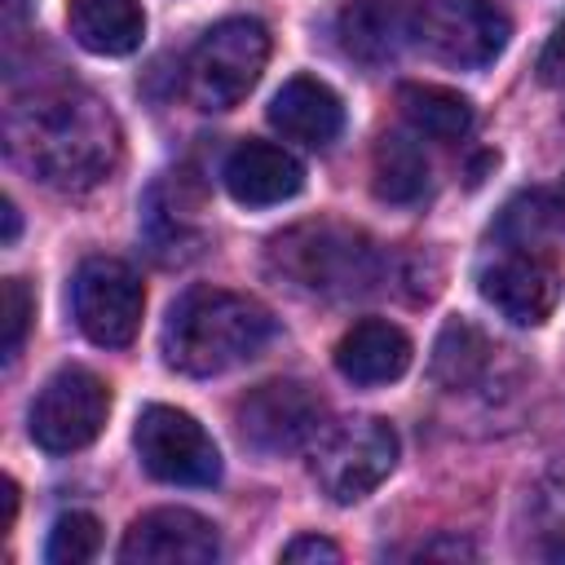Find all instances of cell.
Listing matches in <instances>:
<instances>
[{
  "label": "cell",
  "mask_w": 565,
  "mask_h": 565,
  "mask_svg": "<svg viewBox=\"0 0 565 565\" xmlns=\"http://www.w3.org/2000/svg\"><path fill=\"white\" fill-rule=\"evenodd\" d=\"M4 146L49 190H93L119 163V124L106 102L75 84L18 97L4 115Z\"/></svg>",
  "instance_id": "1"
},
{
  "label": "cell",
  "mask_w": 565,
  "mask_h": 565,
  "mask_svg": "<svg viewBox=\"0 0 565 565\" xmlns=\"http://www.w3.org/2000/svg\"><path fill=\"white\" fill-rule=\"evenodd\" d=\"M274 335V318L260 300L225 287H190L172 300L159 349L181 375H221L252 362Z\"/></svg>",
  "instance_id": "2"
},
{
  "label": "cell",
  "mask_w": 565,
  "mask_h": 565,
  "mask_svg": "<svg viewBox=\"0 0 565 565\" xmlns=\"http://www.w3.org/2000/svg\"><path fill=\"white\" fill-rule=\"evenodd\" d=\"M265 265L287 287L305 296H322V300L366 296L388 274V256L362 230L340 225V221H305V225L274 234Z\"/></svg>",
  "instance_id": "3"
},
{
  "label": "cell",
  "mask_w": 565,
  "mask_h": 565,
  "mask_svg": "<svg viewBox=\"0 0 565 565\" xmlns=\"http://www.w3.org/2000/svg\"><path fill=\"white\" fill-rule=\"evenodd\" d=\"M269 62V31L256 18H225L216 22L185 62V88L199 110H230L238 106Z\"/></svg>",
  "instance_id": "4"
},
{
  "label": "cell",
  "mask_w": 565,
  "mask_h": 565,
  "mask_svg": "<svg viewBox=\"0 0 565 565\" xmlns=\"http://www.w3.org/2000/svg\"><path fill=\"white\" fill-rule=\"evenodd\" d=\"M411 35L428 57L459 71H481L508 49L512 22L490 0H415Z\"/></svg>",
  "instance_id": "5"
},
{
  "label": "cell",
  "mask_w": 565,
  "mask_h": 565,
  "mask_svg": "<svg viewBox=\"0 0 565 565\" xmlns=\"http://www.w3.org/2000/svg\"><path fill=\"white\" fill-rule=\"evenodd\" d=\"M322 424H327V402L318 388L300 380H265L252 393H243L234 406L238 441L265 459L305 450L309 441H318Z\"/></svg>",
  "instance_id": "6"
},
{
  "label": "cell",
  "mask_w": 565,
  "mask_h": 565,
  "mask_svg": "<svg viewBox=\"0 0 565 565\" xmlns=\"http://www.w3.org/2000/svg\"><path fill=\"white\" fill-rule=\"evenodd\" d=\"M397 463V433L380 415H358L322 433L313 450V481L331 503L366 499Z\"/></svg>",
  "instance_id": "7"
},
{
  "label": "cell",
  "mask_w": 565,
  "mask_h": 565,
  "mask_svg": "<svg viewBox=\"0 0 565 565\" xmlns=\"http://www.w3.org/2000/svg\"><path fill=\"white\" fill-rule=\"evenodd\" d=\"M106 415H110L106 380L93 375L88 366H62L35 393V402L26 411V428L40 450L71 455V450H84L102 433Z\"/></svg>",
  "instance_id": "8"
},
{
  "label": "cell",
  "mask_w": 565,
  "mask_h": 565,
  "mask_svg": "<svg viewBox=\"0 0 565 565\" xmlns=\"http://www.w3.org/2000/svg\"><path fill=\"white\" fill-rule=\"evenodd\" d=\"M132 446L141 468L168 486H216L221 450L207 428L177 406H146L132 428Z\"/></svg>",
  "instance_id": "9"
},
{
  "label": "cell",
  "mask_w": 565,
  "mask_h": 565,
  "mask_svg": "<svg viewBox=\"0 0 565 565\" xmlns=\"http://www.w3.org/2000/svg\"><path fill=\"white\" fill-rule=\"evenodd\" d=\"M141 309H146L141 278L124 260L88 256L75 269V278H71V313H75V327L93 344H102V349L132 344V335L141 327Z\"/></svg>",
  "instance_id": "10"
},
{
  "label": "cell",
  "mask_w": 565,
  "mask_h": 565,
  "mask_svg": "<svg viewBox=\"0 0 565 565\" xmlns=\"http://www.w3.org/2000/svg\"><path fill=\"white\" fill-rule=\"evenodd\" d=\"M477 291L499 318L516 327H539L561 300V274L539 247L499 243V252H490L477 269Z\"/></svg>",
  "instance_id": "11"
},
{
  "label": "cell",
  "mask_w": 565,
  "mask_h": 565,
  "mask_svg": "<svg viewBox=\"0 0 565 565\" xmlns=\"http://www.w3.org/2000/svg\"><path fill=\"white\" fill-rule=\"evenodd\" d=\"M216 556V525L190 508H150L128 525L119 543L124 565H212Z\"/></svg>",
  "instance_id": "12"
},
{
  "label": "cell",
  "mask_w": 565,
  "mask_h": 565,
  "mask_svg": "<svg viewBox=\"0 0 565 565\" xmlns=\"http://www.w3.org/2000/svg\"><path fill=\"white\" fill-rule=\"evenodd\" d=\"M221 181H225V194L234 203H243V207H274V203H287V199L300 194L305 168L282 146L247 137V141H238L225 154Z\"/></svg>",
  "instance_id": "13"
},
{
  "label": "cell",
  "mask_w": 565,
  "mask_h": 565,
  "mask_svg": "<svg viewBox=\"0 0 565 565\" xmlns=\"http://www.w3.org/2000/svg\"><path fill=\"white\" fill-rule=\"evenodd\" d=\"M411 335L384 318H362L353 322L340 344H335V371L349 380V384H362V388H375V384H393L406 375L411 366Z\"/></svg>",
  "instance_id": "14"
},
{
  "label": "cell",
  "mask_w": 565,
  "mask_h": 565,
  "mask_svg": "<svg viewBox=\"0 0 565 565\" xmlns=\"http://www.w3.org/2000/svg\"><path fill=\"white\" fill-rule=\"evenodd\" d=\"M269 124L287 137V141H300L309 150H322L340 137L344 128V106L340 97L313 79V75H291L274 97H269Z\"/></svg>",
  "instance_id": "15"
},
{
  "label": "cell",
  "mask_w": 565,
  "mask_h": 565,
  "mask_svg": "<svg viewBox=\"0 0 565 565\" xmlns=\"http://www.w3.org/2000/svg\"><path fill=\"white\" fill-rule=\"evenodd\" d=\"M402 35H411V22L393 0H349L335 13V40L344 57L362 66H384L397 57Z\"/></svg>",
  "instance_id": "16"
},
{
  "label": "cell",
  "mask_w": 565,
  "mask_h": 565,
  "mask_svg": "<svg viewBox=\"0 0 565 565\" xmlns=\"http://www.w3.org/2000/svg\"><path fill=\"white\" fill-rule=\"evenodd\" d=\"M71 40L97 57H124L146 35V13L137 0H71L66 4Z\"/></svg>",
  "instance_id": "17"
},
{
  "label": "cell",
  "mask_w": 565,
  "mask_h": 565,
  "mask_svg": "<svg viewBox=\"0 0 565 565\" xmlns=\"http://www.w3.org/2000/svg\"><path fill=\"white\" fill-rule=\"evenodd\" d=\"M521 525H525V547L547 561H565V459L547 463L521 503Z\"/></svg>",
  "instance_id": "18"
},
{
  "label": "cell",
  "mask_w": 565,
  "mask_h": 565,
  "mask_svg": "<svg viewBox=\"0 0 565 565\" xmlns=\"http://www.w3.org/2000/svg\"><path fill=\"white\" fill-rule=\"evenodd\" d=\"M397 106H402V119L419 132V137H433V141H463L472 132V102L455 88H441V84H402L397 88Z\"/></svg>",
  "instance_id": "19"
},
{
  "label": "cell",
  "mask_w": 565,
  "mask_h": 565,
  "mask_svg": "<svg viewBox=\"0 0 565 565\" xmlns=\"http://www.w3.org/2000/svg\"><path fill=\"white\" fill-rule=\"evenodd\" d=\"M494 366V344L463 318H450L433 344V380L450 393L477 388L486 371Z\"/></svg>",
  "instance_id": "20"
},
{
  "label": "cell",
  "mask_w": 565,
  "mask_h": 565,
  "mask_svg": "<svg viewBox=\"0 0 565 565\" xmlns=\"http://www.w3.org/2000/svg\"><path fill=\"white\" fill-rule=\"evenodd\" d=\"M371 190L384 203H402V207L419 203L428 194V159H424V150L402 132H384L375 141V154H371Z\"/></svg>",
  "instance_id": "21"
},
{
  "label": "cell",
  "mask_w": 565,
  "mask_h": 565,
  "mask_svg": "<svg viewBox=\"0 0 565 565\" xmlns=\"http://www.w3.org/2000/svg\"><path fill=\"white\" fill-rule=\"evenodd\" d=\"M102 547V521L93 512H62L49 530L44 561L49 565H84Z\"/></svg>",
  "instance_id": "22"
},
{
  "label": "cell",
  "mask_w": 565,
  "mask_h": 565,
  "mask_svg": "<svg viewBox=\"0 0 565 565\" xmlns=\"http://www.w3.org/2000/svg\"><path fill=\"white\" fill-rule=\"evenodd\" d=\"M561 216V207L543 194V190H530V194H516L503 216H499V243H525V247H539L543 230Z\"/></svg>",
  "instance_id": "23"
},
{
  "label": "cell",
  "mask_w": 565,
  "mask_h": 565,
  "mask_svg": "<svg viewBox=\"0 0 565 565\" xmlns=\"http://www.w3.org/2000/svg\"><path fill=\"white\" fill-rule=\"evenodd\" d=\"M31 313H35V300H31L26 282L22 278H4V366L18 362L22 340L31 331Z\"/></svg>",
  "instance_id": "24"
},
{
  "label": "cell",
  "mask_w": 565,
  "mask_h": 565,
  "mask_svg": "<svg viewBox=\"0 0 565 565\" xmlns=\"http://www.w3.org/2000/svg\"><path fill=\"white\" fill-rule=\"evenodd\" d=\"M282 561H291V565H300V561H340V547L322 534H300L282 547Z\"/></svg>",
  "instance_id": "25"
},
{
  "label": "cell",
  "mask_w": 565,
  "mask_h": 565,
  "mask_svg": "<svg viewBox=\"0 0 565 565\" xmlns=\"http://www.w3.org/2000/svg\"><path fill=\"white\" fill-rule=\"evenodd\" d=\"M539 75H543V84H561V88H565V22H561L556 35L547 40V49H543V57H539Z\"/></svg>",
  "instance_id": "26"
},
{
  "label": "cell",
  "mask_w": 565,
  "mask_h": 565,
  "mask_svg": "<svg viewBox=\"0 0 565 565\" xmlns=\"http://www.w3.org/2000/svg\"><path fill=\"white\" fill-rule=\"evenodd\" d=\"M18 230H22V221H18V207L4 199V247H13V243H18Z\"/></svg>",
  "instance_id": "27"
},
{
  "label": "cell",
  "mask_w": 565,
  "mask_h": 565,
  "mask_svg": "<svg viewBox=\"0 0 565 565\" xmlns=\"http://www.w3.org/2000/svg\"><path fill=\"white\" fill-rule=\"evenodd\" d=\"M26 13H31V0H4V22H9V31H13Z\"/></svg>",
  "instance_id": "28"
},
{
  "label": "cell",
  "mask_w": 565,
  "mask_h": 565,
  "mask_svg": "<svg viewBox=\"0 0 565 565\" xmlns=\"http://www.w3.org/2000/svg\"><path fill=\"white\" fill-rule=\"evenodd\" d=\"M13 516H18V486L4 481V530L13 525Z\"/></svg>",
  "instance_id": "29"
},
{
  "label": "cell",
  "mask_w": 565,
  "mask_h": 565,
  "mask_svg": "<svg viewBox=\"0 0 565 565\" xmlns=\"http://www.w3.org/2000/svg\"><path fill=\"white\" fill-rule=\"evenodd\" d=\"M556 207H561V221H565V181H561V190H556Z\"/></svg>",
  "instance_id": "30"
}]
</instances>
